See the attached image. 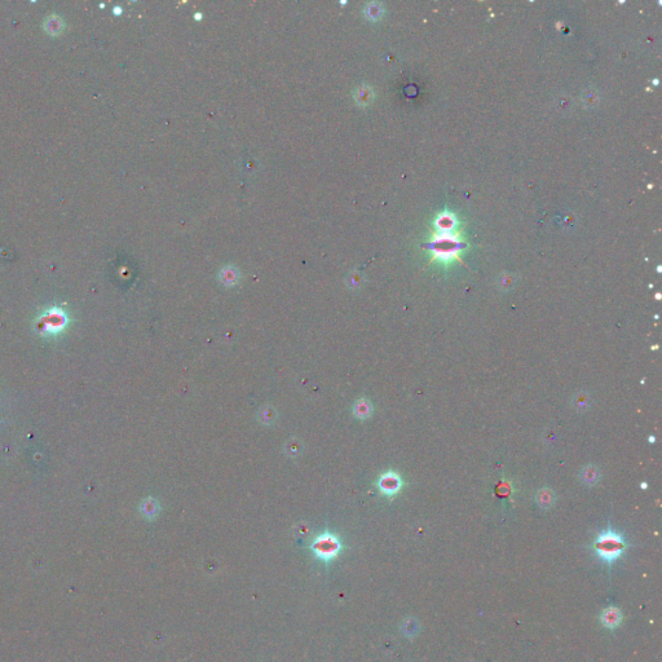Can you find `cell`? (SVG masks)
Wrapping results in <instances>:
<instances>
[{"mask_svg": "<svg viewBox=\"0 0 662 662\" xmlns=\"http://www.w3.org/2000/svg\"><path fill=\"white\" fill-rule=\"evenodd\" d=\"M121 11H122L121 8H115V9H114V13H115V14H119V13H121Z\"/></svg>", "mask_w": 662, "mask_h": 662, "instance_id": "15", "label": "cell"}, {"mask_svg": "<svg viewBox=\"0 0 662 662\" xmlns=\"http://www.w3.org/2000/svg\"><path fill=\"white\" fill-rule=\"evenodd\" d=\"M590 401H591V400H590V396L587 395V393L579 392L573 397L572 404H573L574 409L578 410V412H582V410H586L587 407H589Z\"/></svg>", "mask_w": 662, "mask_h": 662, "instance_id": "10", "label": "cell"}, {"mask_svg": "<svg viewBox=\"0 0 662 662\" xmlns=\"http://www.w3.org/2000/svg\"><path fill=\"white\" fill-rule=\"evenodd\" d=\"M581 480L583 484L586 485H595L596 482L599 481V477H600V471L596 466L594 464H587L586 467L581 470Z\"/></svg>", "mask_w": 662, "mask_h": 662, "instance_id": "7", "label": "cell"}, {"mask_svg": "<svg viewBox=\"0 0 662 662\" xmlns=\"http://www.w3.org/2000/svg\"><path fill=\"white\" fill-rule=\"evenodd\" d=\"M310 547H312L313 554L318 559L331 560L339 555L340 550H342V543H340V539L335 534L326 532V533H322L316 537V539L313 541Z\"/></svg>", "mask_w": 662, "mask_h": 662, "instance_id": "3", "label": "cell"}, {"mask_svg": "<svg viewBox=\"0 0 662 662\" xmlns=\"http://www.w3.org/2000/svg\"><path fill=\"white\" fill-rule=\"evenodd\" d=\"M43 30L51 36L60 35L65 30V21L59 14H49L43 21Z\"/></svg>", "mask_w": 662, "mask_h": 662, "instance_id": "6", "label": "cell"}, {"mask_svg": "<svg viewBox=\"0 0 662 662\" xmlns=\"http://www.w3.org/2000/svg\"><path fill=\"white\" fill-rule=\"evenodd\" d=\"M402 486V480L400 477L399 474H396L393 471H388L384 472L383 475H380V477L378 479V489L383 493L387 497H393L395 494L400 492Z\"/></svg>", "mask_w": 662, "mask_h": 662, "instance_id": "4", "label": "cell"}, {"mask_svg": "<svg viewBox=\"0 0 662 662\" xmlns=\"http://www.w3.org/2000/svg\"><path fill=\"white\" fill-rule=\"evenodd\" d=\"M353 413L360 419H367L373 413V405L370 404L369 400L361 399L353 406Z\"/></svg>", "mask_w": 662, "mask_h": 662, "instance_id": "8", "label": "cell"}, {"mask_svg": "<svg viewBox=\"0 0 662 662\" xmlns=\"http://www.w3.org/2000/svg\"><path fill=\"white\" fill-rule=\"evenodd\" d=\"M69 323L68 313L60 307H52L36 318V327L43 337H56L61 334Z\"/></svg>", "mask_w": 662, "mask_h": 662, "instance_id": "2", "label": "cell"}, {"mask_svg": "<svg viewBox=\"0 0 662 662\" xmlns=\"http://www.w3.org/2000/svg\"><path fill=\"white\" fill-rule=\"evenodd\" d=\"M499 283H501V285H499V286H501L502 288H504V290H509V288H511L512 286H514L515 280H512V278H510V276H507V277H506V276H504V277L502 278L501 281H499Z\"/></svg>", "mask_w": 662, "mask_h": 662, "instance_id": "14", "label": "cell"}, {"mask_svg": "<svg viewBox=\"0 0 662 662\" xmlns=\"http://www.w3.org/2000/svg\"><path fill=\"white\" fill-rule=\"evenodd\" d=\"M237 278H238V275L235 269L229 268V269L223 270V282L226 283V285H233V283H236Z\"/></svg>", "mask_w": 662, "mask_h": 662, "instance_id": "13", "label": "cell"}, {"mask_svg": "<svg viewBox=\"0 0 662 662\" xmlns=\"http://www.w3.org/2000/svg\"><path fill=\"white\" fill-rule=\"evenodd\" d=\"M365 13H366V16L369 17V18L377 20V18H379L380 16H382L383 9H382V7H380V4L370 3L369 6L366 7V11H365Z\"/></svg>", "mask_w": 662, "mask_h": 662, "instance_id": "12", "label": "cell"}, {"mask_svg": "<svg viewBox=\"0 0 662 662\" xmlns=\"http://www.w3.org/2000/svg\"><path fill=\"white\" fill-rule=\"evenodd\" d=\"M600 621L607 629L609 630H613L616 627H618L622 622V613L618 608H614V607H609V608L604 609L600 614Z\"/></svg>", "mask_w": 662, "mask_h": 662, "instance_id": "5", "label": "cell"}, {"mask_svg": "<svg viewBox=\"0 0 662 662\" xmlns=\"http://www.w3.org/2000/svg\"><path fill=\"white\" fill-rule=\"evenodd\" d=\"M141 511H143V514L145 515V516L148 517L154 516V515H157V512H158V503H157V501H154V499L151 498L146 499V501L143 502Z\"/></svg>", "mask_w": 662, "mask_h": 662, "instance_id": "11", "label": "cell"}, {"mask_svg": "<svg viewBox=\"0 0 662 662\" xmlns=\"http://www.w3.org/2000/svg\"><path fill=\"white\" fill-rule=\"evenodd\" d=\"M536 501L538 503V506H541L542 509H550L555 502V493L551 489H547V488L541 489L537 493Z\"/></svg>", "mask_w": 662, "mask_h": 662, "instance_id": "9", "label": "cell"}, {"mask_svg": "<svg viewBox=\"0 0 662 662\" xmlns=\"http://www.w3.org/2000/svg\"><path fill=\"white\" fill-rule=\"evenodd\" d=\"M595 555L603 561L612 564L624 555L627 549V542L621 533L607 529L598 536L594 542Z\"/></svg>", "mask_w": 662, "mask_h": 662, "instance_id": "1", "label": "cell"}]
</instances>
